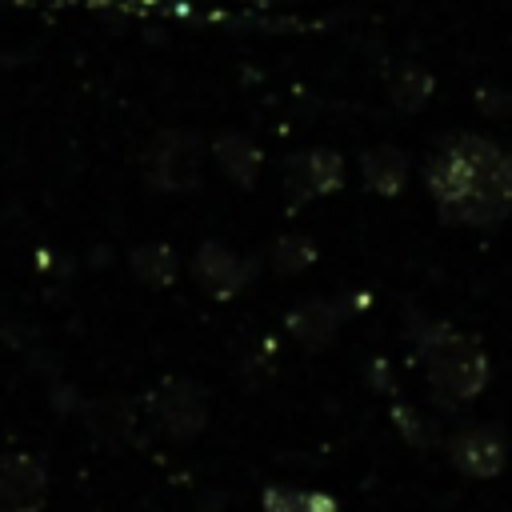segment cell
I'll return each instance as SVG.
<instances>
[{
    "instance_id": "obj_14",
    "label": "cell",
    "mask_w": 512,
    "mask_h": 512,
    "mask_svg": "<svg viewBox=\"0 0 512 512\" xmlns=\"http://www.w3.org/2000/svg\"><path fill=\"white\" fill-rule=\"evenodd\" d=\"M132 264H136V272H140L144 280H152V284H168V276H172V256H168L164 248H140V252L132 256Z\"/></svg>"
},
{
    "instance_id": "obj_10",
    "label": "cell",
    "mask_w": 512,
    "mask_h": 512,
    "mask_svg": "<svg viewBox=\"0 0 512 512\" xmlns=\"http://www.w3.org/2000/svg\"><path fill=\"white\" fill-rule=\"evenodd\" d=\"M292 180H304V196H316V192H328L340 184V156L332 152H312V156H300L296 160V176Z\"/></svg>"
},
{
    "instance_id": "obj_15",
    "label": "cell",
    "mask_w": 512,
    "mask_h": 512,
    "mask_svg": "<svg viewBox=\"0 0 512 512\" xmlns=\"http://www.w3.org/2000/svg\"><path fill=\"white\" fill-rule=\"evenodd\" d=\"M280 260H276V268H284V272H292V268H304L308 260H312V244L308 240H300V236H292V240H284L280 248Z\"/></svg>"
},
{
    "instance_id": "obj_9",
    "label": "cell",
    "mask_w": 512,
    "mask_h": 512,
    "mask_svg": "<svg viewBox=\"0 0 512 512\" xmlns=\"http://www.w3.org/2000/svg\"><path fill=\"white\" fill-rule=\"evenodd\" d=\"M364 180H368L380 196L400 192V184H404V156H400L396 148H372V152L364 156Z\"/></svg>"
},
{
    "instance_id": "obj_8",
    "label": "cell",
    "mask_w": 512,
    "mask_h": 512,
    "mask_svg": "<svg viewBox=\"0 0 512 512\" xmlns=\"http://www.w3.org/2000/svg\"><path fill=\"white\" fill-rule=\"evenodd\" d=\"M216 160L224 164V172H228L232 180H240V184H252V180H256L260 152H256V144H252L248 136H236V132L220 136V140H216Z\"/></svg>"
},
{
    "instance_id": "obj_6",
    "label": "cell",
    "mask_w": 512,
    "mask_h": 512,
    "mask_svg": "<svg viewBox=\"0 0 512 512\" xmlns=\"http://www.w3.org/2000/svg\"><path fill=\"white\" fill-rule=\"evenodd\" d=\"M452 460L472 476H492L504 464V444H500V436L476 428V432H464L452 440Z\"/></svg>"
},
{
    "instance_id": "obj_11",
    "label": "cell",
    "mask_w": 512,
    "mask_h": 512,
    "mask_svg": "<svg viewBox=\"0 0 512 512\" xmlns=\"http://www.w3.org/2000/svg\"><path fill=\"white\" fill-rule=\"evenodd\" d=\"M264 508L268 512H336V504L320 492H288V488H272L264 492Z\"/></svg>"
},
{
    "instance_id": "obj_1",
    "label": "cell",
    "mask_w": 512,
    "mask_h": 512,
    "mask_svg": "<svg viewBox=\"0 0 512 512\" xmlns=\"http://www.w3.org/2000/svg\"><path fill=\"white\" fill-rule=\"evenodd\" d=\"M428 188L444 220L492 228L512 212V156L484 136H460L428 164Z\"/></svg>"
},
{
    "instance_id": "obj_7",
    "label": "cell",
    "mask_w": 512,
    "mask_h": 512,
    "mask_svg": "<svg viewBox=\"0 0 512 512\" xmlns=\"http://www.w3.org/2000/svg\"><path fill=\"white\" fill-rule=\"evenodd\" d=\"M196 276L212 288V292H220V296H228V292H236L240 288V280H244V272H240V264L224 252V248H216V244H208V248H200V256H196Z\"/></svg>"
},
{
    "instance_id": "obj_13",
    "label": "cell",
    "mask_w": 512,
    "mask_h": 512,
    "mask_svg": "<svg viewBox=\"0 0 512 512\" xmlns=\"http://www.w3.org/2000/svg\"><path fill=\"white\" fill-rule=\"evenodd\" d=\"M428 92H432V80H428L424 72H416V68L400 72V76H396V84H392V96H396V104H400V108H420Z\"/></svg>"
},
{
    "instance_id": "obj_12",
    "label": "cell",
    "mask_w": 512,
    "mask_h": 512,
    "mask_svg": "<svg viewBox=\"0 0 512 512\" xmlns=\"http://www.w3.org/2000/svg\"><path fill=\"white\" fill-rule=\"evenodd\" d=\"M292 332L300 336V340H312V328H320L324 332V340H328V332L336 328V312L332 308H324V304H308V308H300V312H292Z\"/></svg>"
},
{
    "instance_id": "obj_4",
    "label": "cell",
    "mask_w": 512,
    "mask_h": 512,
    "mask_svg": "<svg viewBox=\"0 0 512 512\" xmlns=\"http://www.w3.org/2000/svg\"><path fill=\"white\" fill-rule=\"evenodd\" d=\"M44 496L48 480L32 456H0V512H36Z\"/></svg>"
},
{
    "instance_id": "obj_2",
    "label": "cell",
    "mask_w": 512,
    "mask_h": 512,
    "mask_svg": "<svg viewBox=\"0 0 512 512\" xmlns=\"http://www.w3.org/2000/svg\"><path fill=\"white\" fill-rule=\"evenodd\" d=\"M420 360H424V368H428L432 388H436L444 400L476 396L480 384H484V376H488V364H484L480 348H476L468 336H460V332H452V328H444V324H436V328L420 340Z\"/></svg>"
},
{
    "instance_id": "obj_3",
    "label": "cell",
    "mask_w": 512,
    "mask_h": 512,
    "mask_svg": "<svg viewBox=\"0 0 512 512\" xmlns=\"http://www.w3.org/2000/svg\"><path fill=\"white\" fill-rule=\"evenodd\" d=\"M196 164H200V144L184 132L156 136L148 152V172H152V184L160 188H188L196 180Z\"/></svg>"
},
{
    "instance_id": "obj_5",
    "label": "cell",
    "mask_w": 512,
    "mask_h": 512,
    "mask_svg": "<svg viewBox=\"0 0 512 512\" xmlns=\"http://www.w3.org/2000/svg\"><path fill=\"white\" fill-rule=\"evenodd\" d=\"M152 412L176 436H192L204 424V404L192 392V384H184V380H164V388L152 396Z\"/></svg>"
}]
</instances>
